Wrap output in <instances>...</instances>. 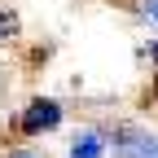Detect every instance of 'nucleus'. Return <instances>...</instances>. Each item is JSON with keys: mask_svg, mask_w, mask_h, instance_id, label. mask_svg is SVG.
Instances as JSON below:
<instances>
[{"mask_svg": "<svg viewBox=\"0 0 158 158\" xmlns=\"http://www.w3.org/2000/svg\"><path fill=\"white\" fill-rule=\"evenodd\" d=\"M62 118H66L62 101H53V97H35V101L18 114V132H22V136H44V132H53V127H62Z\"/></svg>", "mask_w": 158, "mask_h": 158, "instance_id": "nucleus-1", "label": "nucleus"}, {"mask_svg": "<svg viewBox=\"0 0 158 158\" xmlns=\"http://www.w3.org/2000/svg\"><path fill=\"white\" fill-rule=\"evenodd\" d=\"M110 154L114 158H158V136L145 132V127L123 123V127L110 132Z\"/></svg>", "mask_w": 158, "mask_h": 158, "instance_id": "nucleus-2", "label": "nucleus"}, {"mask_svg": "<svg viewBox=\"0 0 158 158\" xmlns=\"http://www.w3.org/2000/svg\"><path fill=\"white\" fill-rule=\"evenodd\" d=\"M66 158H110V136L101 127H79L66 145Z\"/></svg>", "mask_w": 158, "mask_h": 158, "instance_id": "nucleus-3", "label": "nucleus"}, {"mask_svg": "<svg viewBox=\"0 0 158 158\" xmlns=\"http://www.w3.org/2000/svg\"><path fill=\"white\" fill-rule=\"evenodd\" d=\"M136 13L149 22V31H158V0H136Z\"/></svg>", "mask_w": 158, "mask_h": 158, "instance_id": "nucleus-4", "label": "nucleus"}, {"mask_svg": "<svg viewBox=\"0 0 158 158\" xmlns=\"http://www.w3.org/2000/svg\"><path fill=\"white\" fill-rule=\"evenodd\" d=\"M18 35V18L9 13V9H0V44H5V40H13Z\"/></svg>", "mask_w": 158, "mask_h": 158, "instance_id": "nucleus-5", "label": "nucleus"}, {"mask_svg": "<svg viewBox=\"0 0 158 158\" xmlns=\"http://www.w3.org/2000/svg\"><path fill=\"white\" fill-rule=\"evenodd\" d=\"M154 106H158V84H154Z\"/></svg>", "mask_w": 158, "mask_h": 158, "instance_id": "nucleus-6", "label": "nucleus"}, {"mask_svg": "<svg viewBox=\"0 0 158 158\" xmlns=\"http://www.w3.org/2000/svg\"><path fill=\"white\" fill-rule=\"evenodd\" d=\"M18 158H31V154H18Z\"/></svg>", "mask_w": 158, "mask_h": 158, "instance_id": "nucleus-7", "label": "nucleus"}]
</instances>
